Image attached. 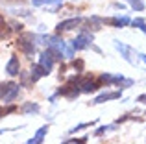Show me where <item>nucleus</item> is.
<instances>
[{"label":"nucleus","instance_id":"obj_13","mask_svg":"<svg viewBox=\"0 0 146 144\" xmlns=\"http://www.w3.org/2000/svg\"><path fill=\"white\" fill-rule=\"evenodd\" d=\"M15 111H17V105H6V107H0V118L11 115V113H15Z\"/></svg>","mask_w":146,"mask_h":144},{"label":"nucleus","instance_id":"obj_15","mask_svg":"<svg viewBox=\"0 0 146 144\" xmlns=\"http://www.w3.org/2000/svg\"><path fill=\"white\" fill-rule=\"evenodd\" d=\"M17 94H19V85H13V87H11V90L6 94V96H4V100H6V102H11L15 96H17Z\"/></svg>","mask_w":146,"mask_h":144},{"label":"nucleus","instance_id":"obj_2","mask_svg":"<svg viewBox=\"0 0 146 144\" xmlns=\"http://www.w3.org/2000/svg\"><path fill=\"white\" fill-rule=\"evenodd\" d=\"M54 59H56V55L52 54V52L50 50H46V52H43V54H41V57H39V67L41 69H43L44 72H48L52 70V67H54Z\"/></svg>","mask_w":146,"mask_h":144},{"label":"nucleus","instance_id":"obj_11","mask_svg":"<svg viewBox=\"0 0 146 144\" xmlns=\"http://www.w3.org/2000/svg\"><path fill=\"white\" fill-rule=\"evenodd\" d=\"M11 37V28L2 17H0V39H9Z\"/></svg>","mask_w":146,"mask_h":144},{"label":"nucleus","instance_id":"obj_5","mask_svg":"<svg viewBox=\"0 0 146 144\" xmlns=\"http://www.w3.org/2000/svg\"><path fill=\"white\" fill-rule=\"evenodd\" d=\"M19 70H21L19 59H17V55H13V57L7 61V65H6V72H7L9 76H17V74H19Z\"/></svg>","mask_w":146,"mask_h":144},{"label":"nucleus","instance_id":"obj_8","mask_svg":"<svg viewBox=\"0 0 146 144\" xmlns=\"http://www.w3.org/2000/svg\"><path fill=\"white\" fill-rule=\"evenodd\" d=\"M117 98H120V92H118V90H115V92H104L94 100V104H104V102H107V100H117Z\"/></svg>","mask_w":146,"mask_h":144},{"label":"nucleus","instance_id":"obj_16","mask_svg":"<svg viewBox=\"0 0 146 144\" xmlns=\"http://www.w3.org/2000/svg\"><path fill=\"white\" fill-rule=\"evenodd\" d=\"M129 4H131V7L133 9H137V11H143L144 9V4L141 2V0H128Z\"/></svg>","mask_w":146,"mask_h":144},{"label":"nucleus","instance_id":"obj_6","mask_svg":"<svg viewBox=\"0 0 146 144\" xmlns=\"http://www.w3.org/2000/svg\"><path fill=\"white\" fill-rule=\"evenodd\" d=\"M115 46H117V50H120L122 54H124V57H126V61H129V63H135L133 61V52H131V48L129 46H126L124 43H120V41H115Z\"/></svg>","mask_w":146,"mask_h":144},{"label":"nucleus","instance_id":"obj_18","mask_svg":"<svg viewBox=\"0 0 146 144\" xmlns=\"http://www.w3.org/2000/svg\"><path fill=\"white\" fill-rule=\"evenodd\" d=\"M57 2H63V0H32L33 6H43V4H57Z\"/></svg>","mask_w":146,"mask_h":144},{"label":"nucleus","instance_id":"obj_7","mask_svg":"<svg viewBox=\"0 0 146 144\" xmlns=\"http://www.w3.org/2000/svg\"><path fill=\"white\" fill-rule=\"evenodd\" d=\"M80 87H82V92H93V90H96L98 89V83L96 81H93V79H83L82 83H80Z\"/></svg>","mask_w":146,"mask_h":144},{"label":"nucleus","instance_id":"obj_3","mask_svg":"<svg viewBox=\"0 0 146 144\" xmlns=\"http://www.w3.org/2000/svg\"><path fill=\"white\" fill-rule=\"evenodd\" d=\"M91 41H93V35L83 32V33H80V35L76 37L74 41H72V48H74V50H83V48L89 46Z\"/></svg>","mask_w":146,"mask_h":144},{"label":"nucleus","instance_id":"obj_1","mask_svg":"<svg viewBox=\"0 0 146 144\" xmlns=\"http://www.w3.org/2000/svg\"><path fill=\"white\" fill-rule=\"evenodd\" d=\"M33 41H35V37H33L32 33H22L17 41L19 50H22L26 55H32L33 54Z\"/></svg>","mask_w":146,"mask_h":144},{"label":"nucleus","instance_id":"obj_14","mask_svg":"<svg viewBox=\"0 0 146 144\" xmlns=\"http://www.w3.org/2000/svg\"><path fill=\"white\" fill-rule=\"evenodd\" d=\"M11 87H13V83H9V81L0 83V98H2V100H4V96H6V94L11 90Z\"/></svg>","mask_w":146,"mask_h":144},{"label":"nucleus","instance_id":"obj_9","mask_svg":"<svg viewBox=\"0 0 146 144\" xmlns=\"http://www.w3.org/2000/svg\"><path fill=\"white\" fill-rule=\"evenodd\" d=\"M46 133H48V126H43V127H41V129L35 133V137H33V139H30V141H28V144H41Z\"/></svg>","mask_w":146,"mask_h":144},{"label":"nucleus","instance_id":"obj_19","mask_svg":"<svg viewBox=\"0 0 146 144\" xmlns=\"http://www.w3.org/2000/svg\"><path fill=\"white\" fill-rule=\"evenodd\" d=\"M133 26H137V28H141V30H143V32L146 33V22L143 20V18H135V20H133Z\"/></svg>","mask_w":146,"mask_h":144},{"label":"nucleus","instance_id":"obj_10","mask_svg":"<svg viewBox=\"0 0 146 144\" xmlns=\"http://www.w3.org/2000/svg\"><path fill=\"white\" fill-rule=\"evenodd\" d=\"M43 76H46V72L41 69L39 65H33V67H32V70H30V79H32V83L37 81L39 78H43Z\"/></svg>","mask_w":146,"mask_h":144},{"label":"nucleus","instance_id":"obj_12","mask_svg":"<svg viewBox=\"0 0 146 144\" xmlns=\"http://www.w3.org/2000/svg\"><path fill=\"white\" fill-rule=\"evenodd\" d=\"M109 22H111L113 26H118V28H120V26H128V24H129V18H128V17H113Z\"/></svg>","mask_w":146,"mask_h":144},{"label":"nucleus","instance_id":"obj_20","mask_svg":"<svg viewBox=\"0 0 146 144\" xmlns=\"http://www.w3.org/2000/svg\"><path fill=\"white\" fill-rule=\"evenodd\" d=\"M141 57H143V61L146 63V55H144V54H141Z\"/></svg>","mask_w":146,"mask_h":144},{"label":"nucleus","instance_id":"obj_17","mask_svg":"<svg viewBox=\"0 0 146 144\" xmlns=\"http://www.w3.org/2000/svg\"><path fill=\"white\" fill-rule=\"evenodd\" d=\"M22 111H24V113H30V111L37 113V111H39V105H37V104H26L24 107H22Z\"/></svg>","mask_w":146,"mask_h":144},{"label":"nucleus","instance_id":"obj_4","mask_svg":"<svg viewBox=\"0 0 146 144\" xmlns=\"http://www.w3.org/2000/svg\"><path fill=\"white\" fill-rule=\"evenodd\" d=\"M82 22V18H68V20H63L57 24V32H68V30L76 28V26Z\"/></svg>","mask_w":146,"mask_h":144}]
</instances>
